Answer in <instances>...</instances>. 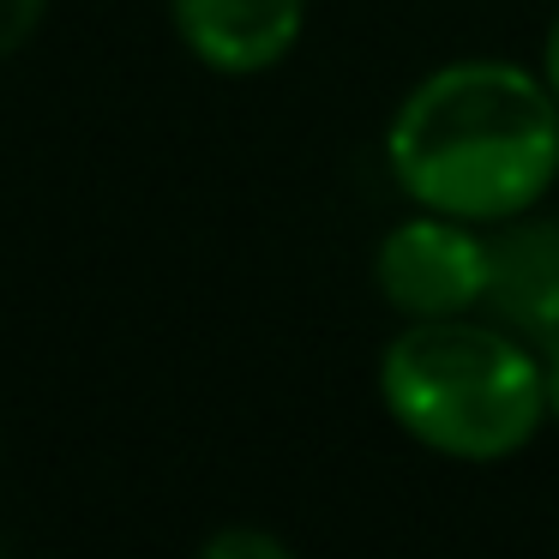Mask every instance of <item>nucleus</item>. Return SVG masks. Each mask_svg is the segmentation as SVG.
<instances>
[{
    "label": "nucleus",
    "mask_w": 559,
    "mask_h": 559,
    "mask_svg": "<svg viewBox=\"0 0 559 559\" xmlns=\"http://www.w3.org/2000/svg\"><path fill=\"white\" fill-rule=\"evenodd\" d=\"M547 421H559V343L547 349Z\"/></svg>",
    "instance_id": "nucleus-9"
},
{
    "label": "nucleus",
    "mask_w": 559,
    "mask_h": 559,
    "mask_svg": "<svg viewBox=\"0 0 559 559\" xmlns=\"http://www.w3.org/2000/svg\"><path fill=\"white\" fill-rule=\"evenodd\" d=\"M43 7H49V0H0V61H7V55H19L31 37H37Z\"/></svg>",
    "instance_id": "nucleus-7"
},
{
    "label": "nucleus",
    "mask_w": 559,
    "mask_h": 559,
    "mask_svg": "<svg viewBox=\"0 0 559 559\" xmlns=\"http://www.w3.org/2000/svg\"><path fill=\"white\" fill-rule=\"evenodd\" d=\"M385 415L451 463H506L547 421V367L499 319H409L379 355Z\"/></svg>",
    "instance_id": "nucleus-2"
},
{
    "label": "nucleus",
    "mask_w": 559,
    "mask_h": 559,
    "mask_svg": "<svg viewBox=\"0 0 559 559\" xmlns=\"http://www.w3.org/2000/svg\"><path fill=\"white\" fill-rule=\"evenodd\" d=\"M542 79L554 85V97H559V13H554V25H547V43H542Z\"/></svg>",
    "instance_id": "nucleus-8"
},
{
    "label": "nucleus",
    "mask_w": 559,
    "mask_h": 559,
    "mask_svg": "<svg viewBox=\"0 0 559 559\" xmlns=\"http://www.w3.org/2000/svg\"><path fill=\"white\" fill-rule=\"evenodd\" d=\"M487 313L523 343H559V223L511 217L487 235Z\"/></svg>",
    "instance_id": "nucleus-5"
},
{
    "label": "nucleus",
    "mask_w": 559,
    "mask_h": 559,
    "mask_svg": "<svg viewBox=\"0 0 559 559\" xmlns=\"http://www.w3.org/2000/svg\"><path fill=\"white\" fill-rule=\"evenodd\" d=\"M385 163L421 211L511 223L559 181V97L518 61H445L397 103Z\"/></svg>",
    "instance_id": "nucleus-1"
},
{
    "label": "nucleus",
    "mask_w": 559,
    "mask_h": 559,
    "mask_svg": "<svg viewBox=\"0 0 559 559\" xmlns=\"http://www.w3.org/2000/svg\"><path fill=\"white\" fill-rule=\"evenodd\" d=\"M205 559H289V547L265 530H223L205 542Z\"/></svg>",
    "instance_id": "nucleus-6"
},
{
    "label": "nucleus",
    "mask_w": 559,
    "mask_h": 559,
    "mask_svg": "<svg viewBox=\"0 0 559 559\" xmlns=\"http://www.w3.org/2000/svg\"><path fill=\"white\" fill-rule=\"evenodd\" d=\"M169 19L211 73L253 79L301 43L307 0H169Z\"/></svg>",
    "instance_id": "nucleus-4"
},
{
    "label": "nucleus",
    "mask_w": 559,
    "mask_h": 559,
    "mask_svg": "<svg viewBox=\"0 0 559 559\" xmlns=\"http://www.w3.org/2000/svg\"><path fill=\"white\" fill-rule=\"evenodd\" d=\"M373 283L403 319H451L487 301V235L481 223L415 211L385 229L373 253Z\"/></svg>",
    "instance_id": "nucleus-3"
}]
</instances>
